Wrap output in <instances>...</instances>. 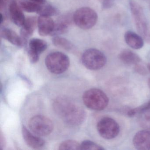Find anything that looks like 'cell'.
<instances>
[{"instance_id":"obj_1","label":"cell","mask_w":150,"mask_h":150,"mask_svg":"<svg viewBox=\"0 0 150 150\" xmlns=\"http://www.w3.org/2000/svg\"><path fill=\"white\" fill-rule=\"evenodd\" d=\"M53 107L55 112L69 125H80L86 118V113L84 109L68 97L60 96L56 98Z\"/></svg>"},{"instance_id":"obj_2","label":"cell","mask_w":150,"mask_h":150,"mask_svg":"<svg viewBox=\"0 0 150 150\" xmlns=\"http://www.w3.org/2000/svg\"><path fill=\"white\" fill-rule=\"evenodd\" d=\"M129 5L138 32L144 40L150 43V29L142 7L134 1H130Z\"/></svg>"},{"instance_id":"obj_3","label":"cell","mask_w":150,"mask_h":150,"mask_svg":"<svg viewBox=\"0 0 150 150\" xmlns=\"http://www.w3.org/2000/svg\"><path fill=\"white\" fill-rule=\"evenodd\" d=\"M83 101L88 108L95 110L104 109L109 103L107 95L98 88H91L85 92L83 95Z\"/></svg>"},{"instance_id":"obj_4","label":"cell","mask_w":150,"mask_h":150,"mask_svg":"<svg viewBox=\"0 0 150 150\" xmlns=\"http://www.w3.org/2000/svg\"><path fill=\"white\" fill-rule=\"evenodd\" d=\"M70 64L68 56L59 52H52L45 58V64L47 69L54 74L64 72L69 68Z\"/></svg>"},{"instance_id":"obj_5","label":"cell","mask_w":150,"mask_h":150,"mask_svg":"<svg viewBox=\"0 0 150 150\" xmlns=\"http://www.w3.org/2000/svg\"><path fill=\"white\" fill-rule=\"evenodd\" d=\"M74 22L82 29L92 28L97 23L98 15L96 12L89 7H82L77 9L73 16Z\"/></svg>"},{"instance_id":"obj_6","label":"cell","mask_w":150,"mask_h":150,"mask_svg":"<svg viewBox=\"0 0 150 150\" xmlns=\"http://www.w3.org/2000/svg\"><path fill=\"white\" fill-rule=\"evenodd\" d=\"M81 62L86 68L95 71L100 69L105 66L107 63V58L99 50L89 49L82 54Z\"/></svg>"},{"instance_id":"obj_7","label":"cell","mask_w":150,"mask_h":150,"mask_svg":"<svg viewBox=\"0 0 150 150\" xmlns=\"http://www.w3.org/2000/svg\"><path fill=\"white\" fill-rule=\"evenodd\" d=\"M30 130L39 136H48L51 133L53 129V123L47 117L41 115L35 116L29 122Z\"/></svg>"},{"instance_id":"obj_8","label":"cell","mask_w":150,"mask_h":150,"mask_svg":"<svg viewBox=\"0 0 150 150\" xmlns=\"http://www.w3.org/2000/svg\"><path fill=\"white\" fill-rule=\"evenodd\" d=\"M97 129L100 136L106 139L115 138L120 132V127L117 122L108 117L100 120L97 123Z\"/></svg>"},{"instance_id":"obj_9","label":"cell","mask_w":150,"mask_h":150,"mask_svg":"<svg viewBox=\"0 0 150 150\" xmlns=\"http://www.w3.org/2000/svg\"><path fill=\"white\" fill-rule=\"evenodd\" d=\"M133 144L139 150H150V131L143 130L137 132L133 139Z\"/></svg>"},{"instance_id":"obj_10","label":"cell","mask_w":150,"mask_h":150,"mask_svg":"<svg viewBox=\"0 0 150 150\" xmlns=\"http://www.w3.org/2000/svg\"><path fill=\"white\" fill-rule=\"evenodd\" d=\"M54 25L55 23L50 17L40 16L38 18V33L42 36L51 35L53 31Z\"/></svg>"},{"instance_id":"obj_11","label":"cell","mask_w":150,"mask_h":150,"mask_svg":"<svg viewBox=\"0 0 150 150\" xmlns=\"http://www.w3.org/2000/svg\"><path fill=\"white\" fill-rule=\"evenodd\" d=\"M9 9L12 21L16 26L21 27L24 24L26 18L23 10L18 6L16 0H14L11 2Z\"/></svg>"},{"instance_id":"obj_12","label":"cell","mask_w":150,"mask_h":150,"mask_svg":"<svg viewBox=\"0 0 150 150\" xmlns=\"http://www.w3.org/2000/svg\"><path fill=\"white\" fill-rule=\"evenodd\" d=\"M22 132L25 142L30 147L34 149H39L45 144V141L42 139L31 133L25 126H23Z\"/></svg>"},{"instance_id":"obj_13","label":"cell","mask_w":150,"mask_h":150,"mask_svg":"<svg viewBox=\"0 0 150 150\" xmlns=\"http://www.w3.org/2000/svg\"><path fill=\"white\" fill-rule=\"evenodd\" d=\"M38 19L35 16H30L25 20L21 30V36L25 41L34 33L37 25Z\"/></svg>"},{"instance_id":"obj_14","label":"cell","mask_w":150,"mask_h":150,"mask_svg":"<svg viewBox=\"0 0 150 150\" xmlns=\"http://www.w3.org/2000/svg\"><path fill=\"white\" fill-rule=\"evenodd\" d=\"M1 36L8 42L18 47H23L26 43V41L18 35L12 30L8 28H3L1 30Z\"/></svg>"},{"instance_id":"obj_15","label":"cell","mask_w":150,"mask_h":150,"mask_svg":"<svg viewBox=\"0 0 150 150\" xmlns=\"http://www.w3.org/2000/svg\"><path fill=\"white\" fill-rule=\"evenodd\" d=\"M124 39L126 43L132 49L139 50L144 46V38L135 32L127 31L125 34Z\"/></svg>"},{"instance_id":"obj_16","label":"cell","mask_w":150,"mask_h":150,"mask_svg":"<svg viewBox=\"0 0 150 150\" xmlns=\"http://www.w3.org/2000/svg\"><path fill=\"white\" fill-rule=\"evenodd\" d=\"M119 58L122 62L129 65H136L141 62V59L139 56L130 50L122 51L119 54Z\"/></svg>"},{"instance_id":"obj_17","label":"cell","mask_w":150,"mask_h":150,"mask_svg":"<svg viewBox=\"0 0 150 150\" xmlns=\"http://www.w3.org/2000/svg\"><path fill=\"white\" fill-rule=\"evenodd\" d=\"M70 23V20L67 17L60 18L55 23L53 31L50 35L55 36L66 33L69 29Z\"/></svg>"},{"instance_id":"obj_18","label":"cell","mask_w":150,"mask_h":150,"mask_svg":"<svg viewBox=\"0 0 150 150\" xmlns=\"http://www.w3.org/2000/svg\"><path fill=\"white\" fill-rule=\"evenodd\" d=\"M47 44L45 41L39 38H32L29 42L28 50L40 55L47 48Z\"/></svg>"},{"instance_id":"obj_19","label":"cell","mask_w":150,"mask_h":150,"mask_svg":"<svg viewBox=\"0 0 150 150\" xmlns=\"http://www.w3.org/2000/svg\"><path fill=\"white\" fill-rule=\"evenodd\" d=\"M18 6L23 11L27 13H37L40 10L42 5L27 0H16Z\"/></svg>"},{"instance_id":"obj_20","label":"cell","mask_w":150,"mask_h":150,"mask_svg":"<svg viewBox=\"0 0 150 150\" xmlns=\"http://www.w3.org/2000/svg\"><path fill=\"white\" fill-rule=\"evenodd\" d=\"M52 42L56 47L67 51L72 50L74 48L73 45L69 40L59 36H54L52 39Z\"/></svg>"},{"instance_id":"obj_21","label":"cell","mask_w":150,"mask_h":150,"mask_svg":"<svg viewBox=\"0 0 150 150\" xmlns=\"http://www.w3.org/2000/svg\"><path fill=\"white\" fill-rule=\"evenodd\" d=\"M37 13L42 16L50 17L57 15L58 13V11L51 5H46L42 6L41 9Z\"/></svg>"},{"instance_id":"obj_22","label":"cell","mask_w":150,"mask_h":150,"mask_svg":"<svg viewBox=\"0 0 150 150\" xmlns=\"http://www.w3.org/2000/svg\"><path fill=\"white\" fill-rule=\"evenodd\" d=\"M59 150H81V144L75 140H67L60 144Z\"/></svg>"},{"instance_id":"obj_23","label":"cell","mask_w":150,"mask_h":150,"mask_svg":"<svg viewBox=\"0 0 150 150\" xmlns=\"http://www.w3.org/2000/svg\"><path fill=\"white\" fill-rule=\"evenodd\" d=\"M149 110H150V100L141 106L129 110L127 113V115L130 117H133L137 115L142 114Z\"/></svg>"},{"instance_id":"obj_24","label":"cell","mask_w":150,"mask_h":150,"mask_svg":"<svg viewBox=\"0 0 150 150\" xmlns=\"http://www.w3.org/2000/svg\"><path fill=\"white\" fill-rule=\"evenodd\" d=\"M81 150H104V148L93 141L87 140L81 144Z\"/></svg>"},{"instance_id":"obj_25","label":"cell","mask_w":150,"mask_h":150,"mask_svg":"<svg viewBox=\"0 0 150 150\" xmlns=\"http://www.w3.org/2000/svg\"><path fill=\"white\" fill-rule=\"evenodd\" d=\"M144 114L141 117V122L144 126L146 127H150V113H142Z\"/></svg>"},{"instance_id":"obj_26","label":"cell","mask_w":150,"mask_h":150,"mask_svg":"<svg viewBox=\"0 0 150 150\" xmlns=\"http://www.w3.org/2000/svg\"><path fill=\"white\" fill-rule=\"evenodd\" d=\"M135 69L137 72L142 75H144L146 73V70L145 67L139 64L135 65Z\"/></svg>"},{"instance_id":"obj_27","label":"cell","mask_w":150,"mask_h":150,"mask_svg":"<svg viewBox=\"0 0 150 150\" xmlns=\"http://www.w3.org/2000/svg\"><path fill=\"white\" fill-rule=\"evenodd\" d=\"M102 7L104 8H110L113 5V0H101Z\"/></svg>"},{"instance_id":"obj_28","label":"cell","mask_w":150,"mask_h":150,"mask_svg":"<svg viewBox=\"0 0 150 150\" xmlns=\"http://www.w3.org/2000/svg\"><path fill=\"white\" fill-rule=\"evenodd\" d=\"M7 0H1V10L4 8L6 5Z\"/></svg>"},{"instance_id":"obj_29","label":"cell","mask_w":150,"mask_h":150,"mask_svg":"<svg viewBox=\"0 0 150 150\" xmlns=\"http://www.w3.org/2000/svg\"><path fill=\"white\" fill-rule=\"evenodd\" d=\"M30 1L35 2V3H38V4H40V5H43V4H45V1H46V0H30Z\"/></svg>"},{"instance_id":"obj_30","label":"cell","mask_w":150,"mask_h":150,"mask_svg":"<svg viewBox=\"0 0 150 150\" xmlns=\"http://www.w3.org/2000/svg\"><path fill=\"white\" fill-rule=\"evenodd\" d=\"M1 23H2L3 22V20L4 19L2 14H1Z\"/></svg>"},{"instance_id":"obj_31","label":"cell","mask_w":150,"mask_h":150,"mask_svg":"<svg viewBox=\"0 0 150 150\" xmlns=\"http://www.w3.org/2000/svg\"><path fill=\"white\" fill-rule=\"evenodd\" d=\"M147 69L150 72V64H148V65H147Z\"/></svg>"},{"instance_id":"obj_32","label":"cell","mask_w":150,"mask_h":150,"mask_svg":"<svg viewBox=\"0 0 150 150\" xmlns=\"http://www.w3.org/2000/svg\"><path fill=\"white\" fill-rule=\"evenodd\" d=\"M148 85H149V88L150 89V78L149 79V80H148Z\"/></svg>"}]
</instances>
